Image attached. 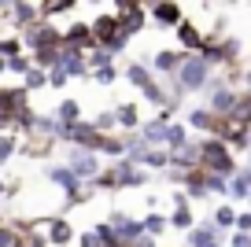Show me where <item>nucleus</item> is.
<instances>
[{"label":"nucleus","mask_w":251,"mask_h":247,"mask_svg":"<svg viewBox=\"0 0 251 247\" xmlns=\"http://www.w3.org/2000/svg\"><path fill=\"white\" fill-rule=\"evenodd\" d=\"M233 247H251V236H248V232H236V236H233Z\"/></svg>","instance_id":"nucleus-29"},{"label":"nucleus","mask_w":251,"mask_h":247,"mask_svg":"<svg viewBox=\"0 0 251 247\" xmlns=\"http://www.w3.org/2000/svg\"><path fill=\"white\" fill-rule=\"evenodd\" d=\"M207 63L200 59V55H185L177 67V89H185V93H196V89L207 85Z\"/></svg>","instance_id":"nucleus-2"},{"label":"nucleus","mask_w":251,"mask_h":247,"mask_svg":"<svg viewBox=\"0 0 251 247\" xmlns=\"http://www.w3.org/2000/svg\"><path fill=\"white\" fill-rule=\"evenodd\" d=\"M126 77H129V81H133L137 89H144V85H148V81H151V77H148V70H144L141 63H133V67L126 70Z\"/></svg>","instance_id":"nucleus-17"},{"label":"nucleus","mask_w":251,"mask_h":247,"mask_svg":"<svg viewBox=\"0 0 251 247\" xmlns=\"http://www.w3.org/2000/svg\"><path fill=\"white\" fill-rule=\"evenodd\" d=\"M177 41H181L185 48H203V45H207V41H203V33H200L196 26L188 23V19H185V23L177 26Z\"/></svg>","instance_id":"nucleus-6"},{"label":"nucleus","mask_w":251,"mask_h":247,"mask_svg":"<svg viewBox=\"0 0 251 247\" xmlns=\"http://www.w3.org/2000/svg\"><path fill=\"white\" fill-rule=\"evenodd\" d=\"M151 15H155V23H159V26H181L185 11H181L177 4H155V8H151Z\"/></svg>","instance_id":"nucleus-5"},{"label":"nucleus","mask_w":251,"mask_h":247,"mask_svg":"<svg viewBox=\"0 0 251 247\" xmlns=\"http://www.w3.org/2000/svg\"><path fill=\"white\" fill-rule=\"evenodd\" d=\"M96 85H111V81H115V70H111V67H103V70H96Z\"/></svg>","instance_id":"nucleus-24"},{"label":"nucleus","mask_w":251,"mask_h":247,"mask_svg":"<svg viewBox=\"0 0 251 247\" xmlns=\"http://www.w3.org/2000/svg\"><path fill=\"white\" fill-rule=\"evenodd\" d=\"M52 229H48V236H52V244H71L74 240V229H71V222H63V218H55V222H48Z\"/></svg>","instance_id":"nucleus-7"},{"label":"nucleus","mask_w":251,"mask_h":247,"mask_svg":"<svg viewBox=\"0 0 251 247\" xmlns=\"http://www.w3.org/2000/svg\"><path fill=\"white\" fill-rule=\"evenodd\" d=\"M115 122H118V125H126V129L141 125V118H137V107H133V103H122V107L115 111Z\"/></svg>","instance_id":"nucleus-12"},{"label":"nucleus","mask_w":251,"mask_h":247,"mask_svg":"<svg viewBox=\"0 0 251 247\" xmlns=\"http://www.w3.org/2000/svg\"><path fill=\"white\" fill-rule=\"evenodd\" d=\"M141 225H144V232H148V236H159V232L166 229V218H163V214H148Z\"/></svg>","instance_id":"nucleus-16"},{"label":"nucleus","mask_w":251,"mask_h":247,"mask_svg":"<svg viewBox=\"0 0 251 247\" xmlns=\"http://www.w3.org/2000/svg\"><path fill=\"white\" fill-rule=\"evenodd\" d=\"M181 59H185V52H159L155 55V67L159 70H174V67H181Z\"/></svg>","instance_id":"nucleus-15"},{"label":"nucleus","mask_w":251,"mask_h":247,"mask_svg":"<svg viewBox=\"0 0 251 247\" xmlns=\"http://www.w3.org/2000/svg\"><path fill=\"white\" fill-rule=\"evenodd\" d=\"M166 144H170L174 155H177L181 148L188 144V129H185V125H166Z\"/></svg>","instance_id":"nucleus-10"},{"label":"nucleus","mask_w":251,"mask_h":247,"mask_svg":"<svg viewBox=\"0 0 251 247\" xmlns=\"http://www.w3.org/2000/svg\"><path fill=\"white\" fill-rule=\"evenodd\" d=\"M81 247H103V244H100L96 232H85V236H81Z\"/></svg>","instance_id":"nucleus-28"},{"label":"nucleus","mask_w":251,"mask_h":247,"mask_svg":"<svg viewBox=\"0 0 251 247\" xmlns=\"http://www.w3.org/2000/svg\"><path fill=\"white\" fill-rule=\"evenodd\" d=\"M33 59H37V67L41 70H52V67H59V52H55V48H37V52H33Z\"/></svg>","instance_id":"nucleus-14"},{"label":"nucleus","mask_w":251,"mask_h":247,"mask_svg":"<svg viewBox=\"0 0 251 247\" xmlns=\"http://www.w3.org/2000/svg\"><path fill=\"white\" fill-rule=\"evenodd\" d=\"M111 232H115V244L122 247V244H137L144 236V225L126 218V214H111Z\"/></svg>","instance_id":"nucleus-3"},{"label":"nucleus","mask_w":251,"mask_h":247,"mask_svg":"<svg viewBox=\"0 0 251 247\" xmlns=\"http://www.w3.org/2000/svg\"><path fill=\"white\" fill-rule=\"evenodd\" d=\"M55 115H59V125H78V118H81V111H78V100H63Z\"/></svg>","instance_id":"nucleus-9"},{"label":"nucleus","mask_w":251,"mask_h":247,"mask_svg":"<svg viewBox=\"0 0 251 247\" xmlns=\"http://www.w3.org/2000/svg\"><path fill=\"white\" fill-rule=\"evenodd\" d=\"M8 70H15V74H30V63H26L23 55H15V59H8Z\"/></svg>","instance_id":"nucleus-23"},{"label":"nucleus","mask_w":251,"mask_h":247,"mask_svg":"<svg viewBox=\"0 0 251 247\" xmlns=\"http://www.w3.org/2000/svg\"><path fill=\"white\" fill-rule=\"evenodd\" d=\"M207 247H218V240H214V244H207Z\"/></svg>","instance_id":"nucleus-31"},{"label":"nucleus","mask_w":251,"mask_h":247,"mask_svg":"<svg viewBox=\"0 0 251 247\" xmlns=\"http://www.w3.org/2000/svg\"><path fill=\"white\" fill-rule=\"evenodd\" d=\"M48 85H67V74H63L59 67H52L48 70Z\"/></svg>","instance_id":"nucleus-25"},{"label":"nucleus","mask_w":251,"mask_h":247,"mask_svg":"<svg viewBox=\"0 0 251 247\" xmlns=\"http://www.w3.org/2000/svg\"><path fill=\"white\" fill-rule=\"evenodd\" d=\"M41 85H48V74L41 67H30V74H26V93H30V89H41Z\"/></svg>","instance_id":"nucleus-19"},{"label":"nucleus","mask_w":251,"mask_h":247,"mask_svg":"<svg viewBox=\"0 0 251 247\" xmlns=\"http://www.w3.org/2000/svg\"><path fill=\"white\" fill-rule=\"evenodd\" d=\"M166 162H170V155H166V151H148V155H144V166H155V170H159V166H166Z\"/></svg>","instance_id":"nucleus-22"},{"label":"nucleus","mask_w":251,"mask_h":247,"mask_svg":"<svg viewBox=\"0 0 251 247\" xmlns=\"http://www.w3.org/2000/svg\"><path fill=\"white\" fill-rule=\"evenodd\" d=\"M71 173H74L78 181L96 177V173H100V159H96L93 151H81V148H74V151H71Z\"/></svg>","instance_id":"nucleus-4"},{"label":"nucleus","mask_w":251,"mask_h":247,"mask_svg":"<svg viewBox=\"0 0 251 247\" xmlns=\"http://www.w3.org/2000/svg\"><path fill=\"white\" fill-rule=\"evenodd\" d=\"M0 247H15V232L8 225H0Z\"/></svg>","instance_id":"nucleus-26"},{"label":"nucleus","mask_w":251,"mask_h":247,"mask_svg":"<svg viewBox=\"0 0 251 247\" xmlns=\"http://www.w3.org/2000/svg\"><path fill=\"white\" fill-rule=\"evenodd\" d=\"M144 96H148L151 103H159V107H170V103H174V100H166V93H163L159 85H151V81L144 85Z\"/></svg>","instance_id":"nucleus-20"},{"label":"nucleus","mask_w":251,"mask_h":247,"mask_svg":"<svg viewBox=\"0 0 251 247\" xmlns=\"http://www.w3.org/2000/svg\"><path fill=\"white\" fill-rule=\"evenodd\" d=\"M236 225H240V232H251V214H236Z\"/></svg>","instance_id":"nucleus-30"},{"label":"nucleus","mask_w":251,"mask_h":247,"mask_svg":"<svg viewBox=\"0 0 251 247\" xmlns=\"http://www.w3.org/2000/svg\"><path fill=\"white\" fill-rule=\"evenodd\" d=\"M11 15H15V23L19 26H33V23H41V8H33V4H11Z\"/></svg>","instance_id":"nucleus-8"},{"label":"nucleus","mask_w":251,"mask_h":247,"mask_svg":"<svg viewBox=\"0 0 251 247\" xmlns=\"http://www.w3.org/2000/svg\"><path fill=\"white\" fill-rule=\"evenodd\" d=\"M11 151H15V140H0V162H8Z\"/></svg>","instance_id":"nucleus-27"},{"label":"nucleus","mask_w":251,"mask_h":247,"mask_svg":"<svg viewBox=\"0 0 251 247\" xmlns=\"http://www.w3.org/2000/svg\"><path fill=\"white\" fill-rule=\"evenodd\" d=\"M170 225H174V229H181V232H192V225H196V222H192V210L177 207V210H174V218H170Z\"/></svg>","instance_id":"nucleus-13"},{"label":"nucleus","mask_w":251,"mask_h":247,"mask_svg":"<svg viewBox=\"0 0 251 247\" xmlns=\"http://www.w3.org/2000/svg\"><path fill=\"white\" fill-rule=\"evenodd\" d=\"M0 196H4V185H0Z\"/></svg>","instance_id":"nucleus-32"},{"label":"nucleus","mask_w":251,"mask_h":247,"mask_svg":"<svg viewBox=\"0 0 251 247\" xmlns=\"http://www.w3.org/2000/svg\"><path fill=\"white\" fill-rule=\"evenodd\" d=\"M141 140H144V144H166V125L148 122V125L141 129Z\"/></svg>","instance_id":"nucleus-11"},{"label":"nucleus","mask_w":251,"mask_h":247,"mask_svg":"<svg viewBox=\"0 0 251 247\" xmlns=\"http://www.w3.org/2000/svg\"><path fill=\"white\" fill-rule=\"evenodd\" d=\"M188 122L196 125V129H214V115H211V111H192Z\"/></svg>","instance_id":"nucleus-18"},{"label":"nucleus","mask_w":251,"mask_h":247,"mask_svg":"<svg viewBox=\"0 0 251 247\" xmlns=\"http://www.w3.org/2000/svg\"><path fill=\"white\" fill-rule=\"evenodd\" d=\"M211 222H218V229H226V225H233V222H236V214H233L229 207H218V210H214V218H211Z\"/></svg>","instance_id":"nucleus-21"},{"label":"nucleus","mask_w":251,"mask_h":247,"mask_svg":"<svg viewBox=\"0 0 251 247\" xmlns=\"http://www.w3.org/2000/svg\"><path fill=\"white\" fill-rule=\"evenodd\" d=\"M200 166H207V173H214V177H233L236 170L233 155L222 140H203L200 144Z\"/></svg>","instance_id":"nucleus-1"}]
</instances>
